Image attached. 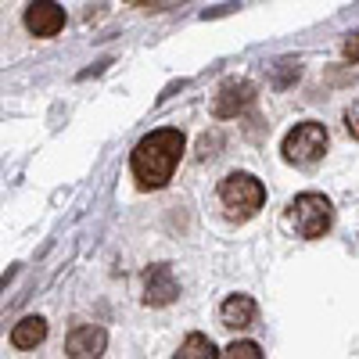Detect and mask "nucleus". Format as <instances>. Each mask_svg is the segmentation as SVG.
Instances as JSON below:
<instances>
[{
    "label": "nucleus",
    "mask_w": 359,
    "mask_h": 359,
    "mask_svg": "<svg viewBox=\"0 0 359 359\" xmlns=\"http://www.w3.org/2000/svg\"><path fill=\"white\" fill-rule=\"evenodd\" d=\"M252 101H255V86L248 79H226L219 86L216 101H212V115L216 118H237Z\"/></svg>",
    "instance_id": "0eeeda50"
},
{
    "label": "nucleus",
    "mask_w": 359,
    "mask_h": 359,
    "mask_svg": "<svg viewBox=\"0 0 359 359\" xmlns=\"http://www.w3.org/2000/svg\"><path fill=\"white\" fill-rule=\"evenodd\" d=\"M219 355H226V359H262V348L255 345V341H233L226 352H219Z\"/></svg>",
    "instance_id": "ddd939ff"
},
{
    "label": "nucleus",
    "mask_w": 359,
    "mask_h": 359,
    "mask_svg": "<svg viewBox=\"0 0 359 359\" xmlns=\"http://www.w3.org/2000/svg\"><path fill=\"white\" fill-rule=\"evenodd\" d=\"M184 133L165 126V130H155L147 133L130 155V169H133V180L140 191H158L165 187L172 180V169L180 165V158H184Z\"/></svg>",
    "instance_id": "f257e3e1"
},
{
    "label": "nucleus",
    "mask_w": 359,
    "mask_h": 359,
    "mask_svg": "<svg viewBox=\"0 0 359 359\" xmlns=\"http://www.w3.org/2000/svg\"><path fill=\"white\" fill-rule=\"evenodd\" d=\"M104 348H108V334L97 323H79L65 338V355L69 359H94V355H104Z\"/></svg>",
    "instance_id": "6e6552de"
},
{
    "label": "nucleus",
    "mask_w": 359,
    "mask_h": 359,
    "mask_svg": "<svg viewBox=\"0 0 359 359\" xmlns=\"http://www.w3.org/2000/svg\"><path fill=\"white\" fill-rule=\"evenodd\" d=\"M25 29L40 40H50L65 29V11L54 4V0H33L25 8Z\"/></svg>",
    "instance_id": "423d86ee"
},
{
    "label": "nucleus",
    "mask_w": 359,
    "mask_h": 359,
    "mask_svg": "<svg viewBox=\"0 0 359 359\" xmlns=\"http://www.w3.org/2000/svg\"><path fill=\"white\" fill-rule=\"evenodd\" d=\"M126 4H133V8H151L155 0H126Z\"/></svg>",
    "instance_id": "dca6fc26"
},
{
    "label": "nucleus",
    "mask_w": 359,
    "mask_h": 359,
    "mask_svg": "<svg viewBox=\"0 0 359 359\" xmlns=\"http://www.w3.org/2000/svg\"><path fill=\"white\" fill-rule=\"evenodd\" d=\"M287 219H291V226H294L298 237H309V241H313V237H323L327 230H331L334 208H331V201H327L323 194L306 191V194H298V198L291 201Z\"/></svg>",
    "instance_id": "7ed1b4c3"
},
{
    "label": "nucleus",
    "mask_w": 359,
    "mask_h": 359,
    "mask_svg": "<svg viewBox=\"0 0 359 359\" xmlns=\"http://www.w3.org/2000/svg\"><path fill=\"white\" fill-rule=\"evenodd\" d=\"M298 72H302V69H298L294 57H284V62L273 65V83H277V86H291V83L298 79Z\"/></svg>",
    "instance_id": "f8f14e48"
},
{
    "label": "nucleus",
    "mask_w": 359,
    "mask_h": 359,
    "mask_svg": "<svg viewBox=\"0 0 359 359\" xmlns=\"http://www.w3.org/2000/svg\"><path fill=\"white\" fill-rule=\"evenodd\" d=\"M284 158L291 165H313L323 158L327 151V126L323 123H298L287 137H284Z\"/></svg>",
    "instance_id": "20e7f679"
},
{
    "label": "nucleus",
    "mask_w": 359,
    "mask_h": 359,
    "mask_svg": "<svg viewBox=\"0 0 359 359\" xmlns=\"http://www.w3.org/2000/svg\"><path fill=\"white\" fill-rule=\"evenodd\" d=\"M255 316H259V306L252 294H230L219 306V323L230 327V331H245V327L255 323Z\"/></svg>",
    "instance_id": "1a4fd4ad"
},
{
    "label": "nucleus",
    "mask_w": 359,
    "mask_h": 359,
    "mask_svg": "<svg viewBox=\"0 0 359 359\" xmlns=\"http://www.w3.org/2000/svg\"><path fill=\"white\" fill-rule=\"evenodd\" d=\"M341 54L348 57V62H352V65L359 62V33H352V36H348V40L341 43Z\"/></svg>",
    "instance_id": "4468645a"
},
{
    "label": "nucleus",
    "mask_w": 359,
    "mask_h": 359,
    "mask_svg": "<svg viewBox=\"0 0 359 359\" xmlns=\"http://www.w3.org/2000/svg\"><path fill=\"white\" fill-rule=\"evenodd\" d=\"M345 130H348V137H355V140H359V104L345 111Z\"/></svg>",
    "instance_id": "2eb2a0df"
},
{
    "label": "nucleus",
    "mask_w": 359,
    "mask_h": 359,
    "mask_svg": "<svg viewBox=\"0 0 359 359\" xmlns=\"http://www.w3.org/2000/svg\"><path fill=\"white\" fill-rule=\"evenodd\" d=\"M219 201H223V208H226L230 219L245 223V219H252L259 208H262L266 187L259 184L252 172H230L223 184H219Z\"/></svg>",
    "instance_id": "f03ea898"
},
{
    "label": "nucleus",
    "mask_w": 359,
    "mask_h": 359,
    "mask_svg": "<svg viewBox=\"0 0 359 359\" xmlns=\"http://www.w3.org/2000/svg\"><path fill=\"white\" fill-rule=\"evenodd\" d=\"M176 355H180V359H212V355H219V352H216V345L208 341L205 334H191L184 345H180Z\"/></svg>",
    "instance_id": "9b49d317"
},
{
    "label": "nucleus",
    "mask_w": 359,
    "mask_h": 359,
    "mask_svg": "<svg viewBox=\"0 0 359 359\" xmlns=\"http://www.w3.org/2000/svg\"><path fill=\"white\" fill-rule=\"evenodd\" d=\"M47 338V320L43 316H22L15 327H11V345L15 348H36L40 341Z\"/></svg>",
    "instance_id": "9d476101"
},
{
    "label": "nucleus",
    "mask_w": 359,
    "mask_h": 359,
    "mask_svg": "<svg viewBox=\"0 0 359 359\" xmlns=\"http://www.w3.org/2000/svg\"><path fill=\"white\" fill-rule=\"evenodd\" d=\"M176 294H180V284H176V277H172V266L158 262V266H151V269L144 273V306H151V309L172 306Z\"/></svg>",
    "instance_id": "39448f33"
}]
</instances>
